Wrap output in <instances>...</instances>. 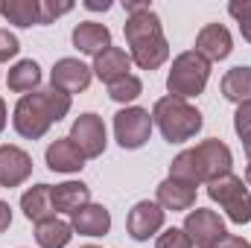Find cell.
I'll return each mask as SVG.
<instances>
[{"instance_id":"8d00e7d4","label":"cell","mask_w":251,"mask_h":248,"mask_svg":"<svg viewBox=\"0 0 251 248\" xmlns=\"http://www.w3.org/2000/svg\"><path fill=\"white\" fill-rule=\"evenodd\" d=\"M85 248H100V246H85Z\"/></svg>"},{"instance_id":"7c38bea8","label":"cell","mask_w":251,"mask_h":248,"mask_svg":"<svg viewBox=\"0 0 251 248\" xmlns=\"http://www.w3.org/2000/svg\"><path fill=\"white\" fill-rule=\"evenodd\" d=\"M32 175V158L21 146H0V187H21Z\"/></svg>"},{"instance_id":"836d02e7","label":"cell","mask_w":251,"mask_h":248,"mask_svg":"<svg viewBox=\"0 0 251 248\" xmlns=\"http://www.w3.org/2000/svg\"><path fill=\"white\" fill-rule=\"evenodd\" d=\"M243 149H246V158H249V164H251V134L243 137Z\"/></svg>"},{"instance_id":"7a4b0ae2","label":"cell","mask_w":251,"mask_h":248,"mask_svg":"<svg viewBox=\"0 0 251 248\" xmlns=\"http://www.w3.org/2000/svg\"><path fill=\"white\" fill-rule=\"evenodd\" d=\"M67 111H70V97L50 85V88L32 91V94L18 99L15 114H12V125H15V131L21 137L38 140V137H44L50 131L53 123L64 120Z\"/></svg>"},{"instance_id":"277c9868","label":"cell","mask_w":251,"mask_h":248,"mask_svg":"<svg viewBox=\"0 0 251 248\" xmlns=\"http://www.w3.org/2000/svg\"><path fill=\"white\" fill-rule=\"evenodd\" d=\"M152 123L161 128L167 143H184L193 140L201 128V111L196 105H190L187 99L178 97H161L152 105Z\"/></svg>"},{"instance_id":"ffe728a7","label":"cell","mask_w":251,"mask_h":248,"mask_svg":"<svg viewBox=\"0 0 251 248\" xmlns=\"http://www.w3.org/2000/svg\"><path fill=\"white\" fill-rule=\"evenodd\" d=\"M21 210L29 222H44V219H53L56 210H53V198H50V184H35L29 187L24 196H21Z\"/></svg>"},{"instance_id":"1f68e13d","label":"cell","mask_w":251,"mask_h":248,"mask_svg":"<svg viewBox=\"0 0 251 248\" xmlns=\"http://www.w3.org/2000/svg\"><path fill=\"white\" fill-rule=\"evenodd\" d=\"M9 225H12V207L6 201H0V234L9 231Z\"/></svg>"},{"instance_id":"44dd1931","label":"cell","mask_w":251,"mask_h":248,"mask_svg":"<svg viewBox=\"0 0 251 248\" xmlns=\"http://www.w3.org/2000/svg\"><path fill=\"white\" fill-rule=\"evenodd\" d=\"M0 15L15 26H41V0H0Z\"/></svg>"},{"instance_id":"d6986e66","label":"cell","mask_w":251,"mask_h":248,"mask_svg":"<svg viewBox=\"0 0 251 248\" xmlns=\"http://www.w3.org/2000/svg\"><path fill=\"white\" fill-rule=\"evenodd\" d=\"M128 67H131V56L126 53L123 47H108L105 53H100L97 59H94V73L105 82V85H111V82H117V79H123L128 76Z\"/></svg>"},{"instance_id":"4316f807","label":"cell","mask_w":251,"mask_h":248,"mask_svg":"<svg viewBox=\"0 0 251 248\" xmlns=\"http://www.w3.org/2000/svg\"><path fill=\"white\" fill-rule=\"evenodd\" d=\"M155 248H193V243L184 234V228H167L164 234H158Z\"/></svg>"},{"instance_id":"f546056e","label":"cell","mask_w":251,"mask_h":248,"mask_svg":"<svg viewBox=\"0 0 251 248\" xmlns=\"http://www.w3.org/2000/svg\"><path fill=\"white\" fill-rule=\"evenodd\" d=\"M234 128H237V134H240V137L251 134V99H249V102H243V105H237Z\"/></svg>"},{"instance_id":"4fadbf2b","label":"cell","mask_w":251,"mask_h":248,"mask_svg":"<svg viewBox=\"0 0 251 248\" xmlns=\"http://www.w3.org/2000/svg\"><path fill=\"white\" fill-rule=\"evenodd\" d=\"M234 50V38L222 24H204L196 35V53L207 62H222Z\"/></svg>"},{"instance_id":"30bf717a","label":"cell","mask_w":251,"mask_h":248,"mask_svg":"<svg viewBox=\"0 0 251 248\" xmlns=\"http://www.w3.org/2000/svg\"><path fill=\"white\" fill-rule=\"evenodd\" d=\"M164 216H167V210H164L158 201H149V198L137 201V204L128 210V216H126L128 237H131L134 243H146L149 237H155V234L164 228Z\"/></svg>"},{"instance_id":"83f0119b","label":"cell","mask_w":251,"mask_h":248,"mask_svg":"<svg viewBox=\"0 0 251 248\" xmlns=\"http://www.w3.org/2000/svg\"><path fill=\"white\" fill-rule=\"evenodd\" d=\"M21 53V41L9 32V29H0V64L9 62V59H15Z\"/></svg>"},{"instance_id":"ba28073f","label":"cell","mask_w":251,"mask_h":248,"mask_svg":"<svg viewBox=\"0 0 251 248\" xmlns=\"http://www.w3.org/2000/svg\"><path fill=\"white\" fill-rule=\"evenodd\" d=\"M67 137L79 146V152H82L85 158H100V155L105 152V146H108L105 123H102V117L94 114V111L79 114V117L73 120V125H70V134H67Z\"/></svg>"},{"instance_id":"8992f818","label":"cell","mask_w":251,"mask_h":248,"mask_svg":"<svg viewBox=\"0 0 251 248\" xmlns=\"http://www.w3.org/2000/svg\"><path fill=\"white\" fill-rule=\"evenodd\" d=\"M207 196L225 210V216L237 225H249L251 222V193L246 181L240 175H222L216 181L207 184Z\"/></svg>"},{"instance_id":"f1b7e54d","label":"cell","mask_w":251,"mask_h":248,"mask_svg":"<svg viewBox=\"0 0 251 248\" xmlns=\"http://www.w3.org/2000/svg\"><path fill=\"white\" fill-rule=\"evenodd\" d=\"M73 9V3H53V0H41V26L53 24L59 15H67Z\"/></svg>"},{"instance_id":"9c48e42d","label":"cell","mask_w":251,"mask_h":248,"mask_svg":"<svg viewBox=\"0 0 251 248\" xmlns=\"http://www.w3.org/2000/svg\"><path fill=\"white\" fill-rule=\"evenodd\" d=\"M184 234L190 237V243L196 248H213L228 231H225V222H222V216L216 210L196 207L184 219Z\"/></svg>"},{"instance_id":"6da1fadb","label":"cell","mask_w":251,"mask_h":248,"mask_svg":"<svg viewBox=\"0 0 251 248\" xmlns=\"http://www.w3.org/2000/svg\"><path fill=\"white\" fill-rule=\"evenodd\" d=\"M231 167H234L231 149L219 137H210V140H201L199 146L176 155V161L170 164V178H178V181L199 187V184H210L222 175H231Z\"/></svg>"},{"instance_id":"4dcf8cb0","label":"cell","mask_w":251,"mask_h":248,"mask_svg":"<svg viewBox=\"0 0 251 248\" xmlns=\"http://www.w3.org/2000/svg\"><path fill=\"white\" fill-rule=\"evenodd\" d=\"M213 248H251V243L249 240H243V237H234V234H225L219 243Z\"/></svg>"},{"instance_id":"3957f363","label":"cell","mask_w":251,"mask_h":248,"mask_svg":"<svg viewBox=\"0 0 251 248\" xmlns=\"http://www.w3.org/2000/svg\"><path fill=\"white\" fill-rule=\"evenodd\" d=\"M126 44H128V56L140 70H158L161 64L170 59V44L164 38L161 29V18L149 9L128 15L123 24Z\"/></svg>"},{"instance_id":"d4e9b609","label":"cell","mask_w":251,"mask_h":248,"mask_svg":"<svg viewBox=\"0 0 251 248\" xmlns=\"http://www.w3.org/2000/svg\"><path fill=\"white\" fill-rule=\"evenodd\" d=\"M143 94V82L134 76V73H128L123 79H117V82H111L108 85V97L114 99V102H131V99H137Z\"/></svg>"},{"instance_id":"484cf974","label":"cell","mask_w":251,"mask_h":248,"mask_svg":"<svg viewBox=\"0 0 251 248\" xmlns=\"http://www.w3.org/2000/svg\"><path fill=\"white\" fill-rule=\"evenodd\" d=\"M228 12H231V18H237L243 38L251 44V0H243V3H228Z\"/></svg>"},{"instance_id":"d6a6232c","label":"cell","mask_w":251,"mask_h":248,"mask_svg":"<svg viewBox=\"0 0 251 248\" xmlns=\"http://www.w3.org/2000/svg\"><path fill=\"white\" fill-rule=\"evenodd\" d=\"M85 9H91V12H100V9H102V12H105V9H111V3H105V0H102V3H100V0H88Z\"/></svg>"},{"instance_id":"ac0fdd59","label":"cell","mask_w":251,"mask_h":248,"mask_svg":"<svg viewBox=\"0 0 251 248\" xmlns=\"http://www.w3.org/2000/svg\"><path fill=\"white\" fill-rule=\"evenodd\" d=\"M50 198H53V210L56 213H76L79 207L91 204V187L85 181H64V184L50 187Z\"/></svg>"},{"instance_id":"2e32d148","label":"cell","mask_w":251,"mask_h":248,"mask_svg":"<svg viewBox=\"0 0 251 248\" xmlns=\"http://www.w3.org/2000/svg\"><path fill=\"white\" fill-rule=\"evenodd\" d=\"M155 196H158V204L164 210H173V213L190 210L196 204V184L178 181V178H164L155 190Z\"/></svg>"},{"instance_id":"cb8c5ba5","label":"cell","mask_w":251,"mask_h":248,"mask_svg":"<svg viewBox=\"0 0 251 248\" xmlns=\"http://www.w3.org/2000/svg\"><path fill=\"white\" fill-rule=\"evenodd\" d=\"M73 237V225L64 219H44L35 225V243L41 248H64Z\"/></svg>"},{"instance_id":"5b68a950","label":"cell","mask_w":251,"mask_h":248,"mask_svg":"<svg viewBox=\"0 0 251 248\" xmlns=\"http://www.w3.org/2000/svg\"><path fill=\"white\" fill-rule=\"evenodd\" d=\"M207 79H210V62L201 59L196 50H187L173 59V67L167 73V91H170V97L190 99L204 91Z\"/></svg>"},{"instance_id":"e575fe53","label":"cell","mask_w":251,"mask_h":248,"mask_svg":"<svg viewBox=\"0 0 251 248\" xmlns=\"http://www.w3.org/2000/svg\"><path fill=\"white\" fill-rule=\"evenodd\" d=\"M6 128V102L0 99V131Z\"/></svg>"},{"instance_id":"e0dca14e","label":"cell","mask_w":251,"mask_h":248,"mask_svg":"<svg viewBox=\"0 0 251 248\" xmlns=\"http://www.w3.org/2000/svg\"><path fill=\"white\" fill-rule=\"evenodd\" d=\"M73 231L82 234V237H105L111 231V213L102 207V204H85L73 213Z\"/></svg>"},{"instance_id":"9a60e30c","label":"cell","mask_w":251,"mask_h":248,"mask_svg":"<svg viewBox=\"0 0 251 248\" xmlns=\"http://www.w3.org/2000/svg\"><path fill=\"white\" fill-rule=\"evenodd\" d=\"M44 161H47V167H50L53 173H79L88 158L79 152V146H76L70 137H59V140H53V143L47 146Z\"/></svg>"},{"instance_id":"5bb4252c","label":"cell","mask_w":251,"mask_h":248,"mask_svg":"<svg viewBox=\"0 0 251 248\" xmlns=\"http://www.w3.org/2000/svg\"><path fill=\"white\" fill-rule=\"evenodd\" d=\"M73 47L85 56H100L111 47V29L105 24H97V21H82L73 26Z\"/></svg>"},{"instance_id":"52a82bcc","label":"cell","mask_w":251,"mask_h":248,"mask_svg":"<svg viewBox=\"0 0 251 248\" xmlns=\"http://www.w3.org/2000/svg\"><path fill=\"white\" fill-rule=\"evenodd\" d=\"M152 114L146 108L128 105L114 114V137L123 149H140L152 134Z\"/></svg>"},{"instance_id":"603a6c76","label":"cell","mask_w":251,"mask_h":248,"mask_svg":"<svg viewBox=\"0 0 251 248\" xmlns=\"http://www.w3.org/2000/svg\"><path fill=\"white\" fill-rule=\"evenodd\" d=\"M222 97L228 102H249L251 99V67H231L225 76H222Z\"/></svg>"},{"instance_id":"8fae6325","label":"cell","mask_w":251,"mask_h":248,"mask_svg":"<svg viewBox=\"0 0 251 248\" xmlns=\"http://www.w3.org/2000/svg\"><path fill=\"white\" fill-rule=\"evenodd\" d=\"M91 76H94V70L85 62H79V59H59V62L53 64V70H50L53 88L67 94V97L70 94H79V91H88Z\"/></svg>"},{"instance_id":"d590c367","label":"cell","mask_w":251,"mask_h":248,"mask_svg":"<svg viewBox=\"0 0 251 248\" xmlns=\"http://www.w3.org/2000/svg\"><path fill=\"white\" fill-rule=\"evenodd\" d=\"M246 187H251V164L246 167Z\"/></svg>"},{"instance_id":"7402d4cb","label":"cell","mask_w":251,"mask_h":248,"mask_svg":"<svg viewBox=\"0 0 251 248\" xmlns=\"http://www.w3.org/2000/svg\"><path fill=\"white\" fill-rule=\"evenodd\" d=\"M38 82H41V67H38V62L24 59V62H18V64L9 67V76H6L9 91L26 97V94H32V91H38Z\"/></svg>"}]
</instances>
